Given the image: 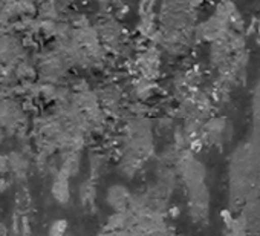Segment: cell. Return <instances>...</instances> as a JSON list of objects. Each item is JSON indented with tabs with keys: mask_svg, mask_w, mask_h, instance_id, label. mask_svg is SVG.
<instances>
[{
	"mask_svg": "<svg viewBox=\"0 0 260 236\" xmlns=\"http://www.w3.org/2000/svg\"><path fill=\"white\" fill-rule=\"evenodd\" d=\"M64 222L63 221H58V222H55L54 225H52V228H51V234L49 236H63V233H64Z\"/></svg>",
	"mask_w": 260,
	"mask_h": 236,
	"instance_id": "cell-1",
	"label": "cell"
}]
</instances>
